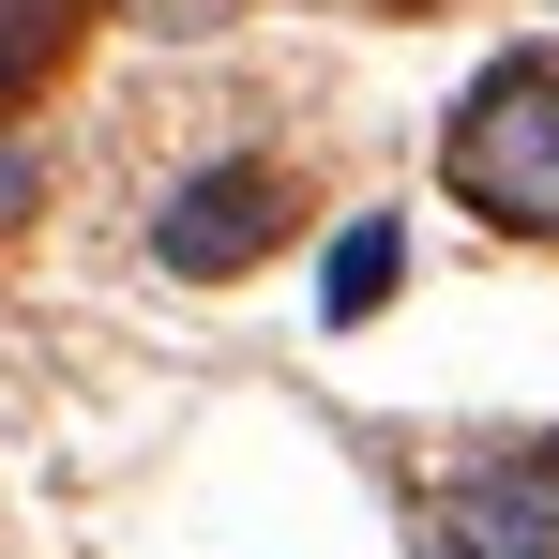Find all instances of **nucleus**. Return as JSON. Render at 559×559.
I'll use <instances>...</instances> for the list:
<instances>
[{
  "label": "nucleus",
  "instance_id": "nucleus-2",
  "mask_svg": "<svg viewBox=\"0 0 559 559\" xmlns=\"http://www.w3.org/2000/svg\"><path fill=\"white\" fill-rule=\"evenodd\" d=\"M439 559H559V439H499L439 484Z\"/></svg>",
  "mask_w": 559,
  "mask_h": 559
},
{
  "label": "nucleus",
  "instance_id": "nucleus-4",
  "mask_svg": "<svg viewBox=\"0 0 559 559\" xmlns=\"http://www.w3.org/2000/svg\"><path fill=\"white\" fill-rule=\"evenodd\" d=\"M76 46V0H0V106H31V76Z\"/></svg>",
  "mask_w": 559,
  "mask_h": 559
},
{
  "label": "nucleus",
  "instance_id": "nucleus-3",
  "mask_svg": "<svg viewBox=\"0 0 559 559\" xmlns=\"http://www.w3.org/2000/svg\"><path fill=\"white\" fill-rule=\"evenodd\" d=\"M273 212H287V182L258 152H227V167H197V182L152 212V242H167V273H242V258L273 242Z\"/></svg>",
  "mask_w": 559,
  "mask_h": 559
},
{
  "label": "nucleus",
  "instance_id": "nucleus-1",
  "mask_svg": "<svg viewBox=\"0 0 559 559\" xmlns=\"http://www.w3.org/2000/svg\"><path fill=\"white\" fill-rule=\"evenodd\" d=\"M439 167H454V197L484 212V227L559 242V61H499V76L454 106Z\"/></svg>",
  "mask_w": 559,
  "mask_h": 559
},
{
  "label": "nucleus",
  "instance_id": "nucleus-5",
  "mask_svg": "<svg viewBox=\"0 0 559 559\" xmlns=\"http://www.w3.org/2000/svg\"><path fill=\"white\" fill-rule=\"evenodd\" d=\"M393 242H408V227H348V242H333V273H318V302H333V318H378V287H393Z\"/></svg>",
  "mask_w": 559,
  "mask_h": 559
}]
</instances>
